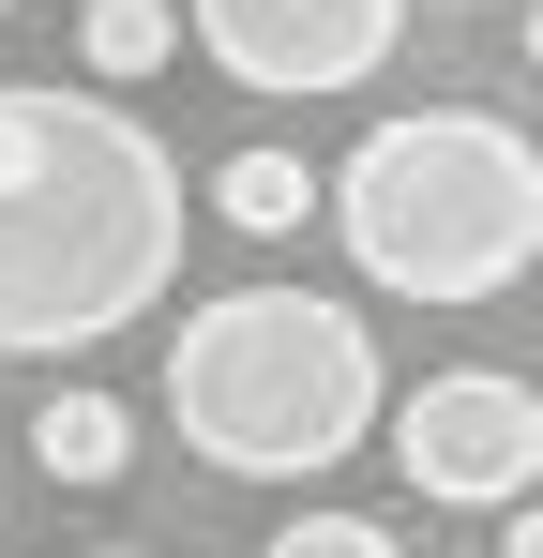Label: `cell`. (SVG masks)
Here are the masks:
<instances>
[{"label": "cell", "mask_w": 543, "mask_h": 558, "mask_svg": "<svg viewBox=\"0 0 543 558\" xmlns=\"http://www.w3.org/2000/svg\"><path fill=\"white\" fill-rule=\"evenodd\" d=\"M196 31V61L227 92H272V106H317V92H362L393 76L408 46V0H167Z\"/></svg>", "instance_id": "obj_5"}, {"label": "cell", "mask_w": 543, "mask_h": 558, "mask_svg": "<svg viewBox=\"0 0 543 558\" xmlns=\"http://www.w3.org/2000/svg\"><path fill=\"white\" fill-rule=\"evenodd\" d=\"M0 15H15V0H0Z\"/></svg>", "instance_id": "obj_12"}, {"label": "cell", "mask_w": 543, "mask_h": 558, "mask_svg": "<svg viewBox=\"0 0 543 558\" xmlns=\"http://www.w3.org/2000/svg\"><path fill=\"white\" fill-rule=\"evenodd\" d=\"M257 558H408V544H393L377 513H287V529H272Z\"/></svg>", "instance_id": "obj_9"}, {"label": "cell", "mask_w": 543, "mask_h": 558, "mask_svg": "<svg viewBox=\"0 0 543 558\" xmlns=\"http://www.w3.org/2000/svg\"><path fill=\"white\" fill-rule=\"evenodd\" d=\"M377 423H393V468H408L423 513H483V529L529 513V483H543V392H529V377L438 363L423 392H393Z\"/></svg>", "instance_id": "obj_4"}, {"label": "cell", "mask_w": 543, "mask_h": 558, "mask_svg": "<svg viewBox=\"0 0 543 558\" xmlns=\"http://www.w3.org/2000/svg\"><path fill=\"white\" fill-rule=\"evenodd\" d=\"M377 408H393L377 332L333 287H212L167 332V423L227 483H317L377 438Z\"/></svg>", "instance_id": "obj_3"}, {"label": "cell", "mask_w": 543, "mask_h": 558, "mask_svg": "<svg viewBox=\"0 0 543 558\" xmlns=\"http://www.w3.org/2000/svg\"><path fill=\"white\" fill-rule=\"evenodd\" d=\"M76 61H90V92L121 106L136 76H167V61H181V15H167V0H90V15H76Z\"/></svg>", "instance_id": "obj_8"}, {"label": "cell", "mask_w": 543, "mask_h": 558, "mask_svg": "<svg viewBox=\"0 0 543 558\" xmlns=\"http://www.w3.org/2000/svg\"><path fill=\"white\" fill-rule=\"evenodd\" d=\"M106 558H152V544H106Z\"/></svg>", "instance_id": "obj_11"}, {"label": "cell", "mask_w": 543, "mask_h": 558, "mask_svg": "<svg viewBox=\"0 0 543 558\" xmlns=\"http://www.w3.org/2000/svg\"><path fill=\"white\" fill-rule=\"evenodd\" d=\"M333 242H348L362 287L393 302H514L543 272V151L498 121V106H393L362 121V151L317 182Z\"/></svg>", "instance_id": "obj_2"}, {"label": "cell", "mask_w": 543, "mask_h": 558, "mask_svg": "<svg viewBox=\"0 0 543 558\" xmlns=\"http://www.w3.org/2000/svg\"><path fill=\"white\" fill-rule=\"evenodd\" d=\"M181 151L106 92L0 76V363H76L181 287Z\"/></svg>", "instance_id": "obj_1"}, {"label": "cell", "mask_w": 543, "mask_h": 558, "mask_svg": "<svg viewBox=\"0 0 543 558\" xmlns=\"http://www.w3.org/2000/svg\"><path fill=\"white\" fill-rule=\"evenodd\" d=\"M302 211H317V167H302V151H272V136L212 167V227H242V242H287Z\"/></svg>", "instance_id": "obj_7"}, {"label": "cell", "mask_w": 543, "mask_h": 558, "mask_svg": "<svg viewBox=\"0 0 543 558\" xmlns=\"http://www.w3.org/2000/svg\"><path fill=\"white\" fill-rule=\"evenodd\" d=\"M483 558H543V513H498V544Z\"/></svg>", "instance_id": "obj_10"}, {"label": "cell", "mask_w": 543, "mask_h": 558, "mask_svg": "<svg viewBox=\"0 0 543 558\" xmlns=\"http://www.w3.org/2000/svg\"><path fill=\"white\" fill-rule=\"evenodd\" d=\"M31 468H46V483H121V468H136V408H121V392H90V377H61V392H46V408H31Z\"/></svg>", "instance_id": "obj_6"}]
</instances>
